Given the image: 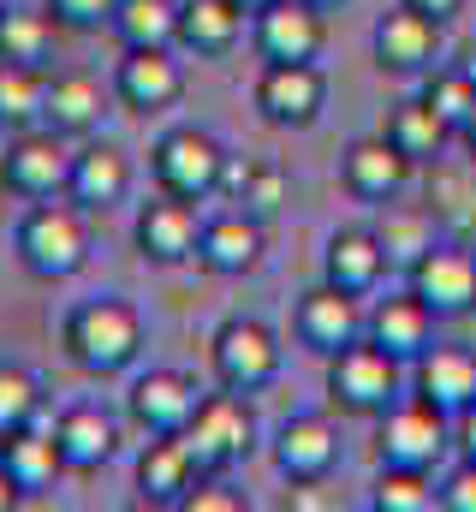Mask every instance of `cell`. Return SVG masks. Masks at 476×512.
I'll list each match as a JSON object with an SVG mask.
<instances>
[{
	"label": "cell",
	"mask_w": 476,
	"mask_h": 512,
	"mask_svg": "<svg viewBox=\"0 0 476 512\" xmlns=\"http://www.w3.org/2000/svg\"><path fill=\"white\" fill-rule=\"evenodd\" d=\"M441 18H429V12H417L411 0H399V6H387L381 18H375V30H369V54H375V66L381 72H393V78H423V72H435V60H441Z\"/></svg>",
	"instance_id": "cell-5"
},
{
	"label": "cell",
	"mask_w": 476,
	"mask_h": 512,
	"mask_svg": "<svg viewBox=\"0 0 476 512\" xmlns=\"http://www.w3.org/2000/svg\"><path fill=\"white\" fill-rule=\"evenodd\" d=\"M441 507L447 512H476V459H459V471L441 483Z\"/></svg>",
	"instance_id": "cell-40"
},
{
	"label": "cell",
	"mask_w": 476,
	"mask_h": 512,
	"mask_svg": "<svg viewBox=\"0 0 476 512\" xmlns=\"http://www.w3.org/2000/svg\"><path fill=\"white\" fill-rule=\"evenodd\" d=\"M179 507L185 512H244V495H227V489H215V483H197Z\"/></svg>",
	"instance_id": "cell-41"
},
{
	"label": "cell",
	"mask_w": 476,
	"mask_h": 512,
	"mask_svg": "<svg viewBox=\"0 0 476 512\" xmlns=\"http://www.w3.org/2000/svg\"><path fill=\"white\" fill-rule=\"evenodd\" d=\"M221 167H227V149L197 126H179L155 143V185L167 197H185V203H203L221 191Z\"/></svg>",
	"instance_id": "cell-8"
},
{
	"label": "cell",
	"mask_w": 476,
	"mask_h": 512,
	"mask_svg": "<svg viewBox=\"0 0 476 512\" xmlns=\"http://www.w3.org/2000/svg\"><path fill=\"white\" fill-rule=\"evenodd\" d=\"M6 6H12V0H0V12H6Z\"/></svg>",
	"instance_id": "cell-51"
},
{
	"label": "cell",
	"mask_w": 476,
	"mask_h": 512,
	"mask_svg": "<svg viewBox=\"0 0 476 512\" xmlns=\"http://www.w3.org/2000/svg\"><path fill=\"white\" fill-rule=\"evenodd\" d=\"M0 471L12 477V489L18 495H42V489H54V477L66 471L60 465V447H54V429H12L6 441H0Z\"/></svg>",
	"instance_id": "cell-28"
},
{
	"label": "cell",
	"mask_w": 476,
	"mask_h": 512,
	"mask_svg": "<svg viewBox=\"0 0 476 512\" xmlns=\"http://www.w3.org/2000/svg\"><path fill=\"white\" fill-rule=\"evenodd\" d=\"M209 358H215V382L233 387V393H256V387H268L280 376V340H274V328L250 322V316L221 322Z\"/></svg>",
	"instance_id": "cell-9"
},
{
	"label": "cell",
	"mask_w": 476,
	"mask_h": 512,
	"mask_svg": "<svg viewBox=\"0 0 476 512\" xmlns=\"http://www.w3.org/2000/svg\"><path fill=\"white\" fill-rule=\"evenodd\" d=\"M423 102L453 126V137L465 131V120L476 114V84L459 72V66H435V72H423Z\"/></svg>",
	"instance_id": "cell-36"
},
{
	"label": "cell",
	"mask_w": 476,
	"mask_h": 512,
	"mask_svg": "<svg viewBox=\"0 0 476 512\" xmlns=\"http://www.w3.org/2000/svg\"><path fill=\"white\" fill-rule=\"evenodd\" d=\"M459 72L476 84V42H465V54H459Z\"/></svg>",
	"instance_id": "cell-45"
},
{
	"label": "cell",
	"mask_w": 476,
	"mask_h": 512,
	"mask_svg": "<svg viewBox=\"0 0 476 512\" xmlns=\"http://www.w3.org/2000/svg\"><path fill=\"white\" fill-rule=\"evenodd\" d=\"M12 245H18V262H24L36 280H72V274L90 262L84 209H78V203H48V197H42V203L18 221Z\"/></svg>",
	"instance_id": "cell-2"
},
{
	"label": "cell",
	"mask_w": 476,
	"mask_h": 512,
	"mask_svg": "<svg viewBox=\"0 0 476 512\" xmlns=\"http://www.w3.org/2000/svg\"><path fill=\"white\" fill-rule=\"evenodd\" d=\"M411 292L435 310V316H465L476 310V251L465 239H435L429 251L411 262Z\"/></svg>",
	"instance_id": "cell-10"
},
{
	"label": "cell",
	"mask_w": 476,
	"mask_h": 512,
	"mask_svg": "<svg viewBox=\"0 0 476 512\" xmlns=\"http://www.w3.org/2000/svg\"><path fill=\"white\" fill-rule=\"evenodd\" d=\"M459 143L471 149V161H476V114H471V120H465V131H459Z\"/></svg>",
	"instance_id": "cell-47"
},
{
	"label": "cell",
	"mask_w": 476,
	"mask_h": 512,
	"mask_svg": "<svg viewBox=\"0 0 476 512\" xmlns=\"http://www.w3.org/2000/svg\"><path fill=\"white\" fill-rule=\"evenodd\" d=\"M435 310L405 286V292H387L375 310H369V340L381 346V352H393L399 364H417L429 346H435Z\"/></svg>",
	"instance_id": "cell-18"
},
{
	"label": "cell",
	"mask_w": 476,
	"mask_h": 512,
	"mask_svg": "<svg viewBox=\"0 0 476 512\" xmlns=\"http://www.w3.org/2000/svg\"><path fill=\"white\" fill-rule=\"evenodd\" d=\"M238 6H244V12H250V18H256V12H268V6H274V0H238Z\"/></svg>",
	"instance_id": "cell-48"
},
{
	"label": "cell",
	"mask_w": 476,
	"mask_h": 512,
	"mask_svg": "<svg viewBox=\"0 0 476 512\" xmlns=\"http://www.w3.org/2000/svg\"><path fill=\"white\" fill-rule=\"evenodd\" d=\"M286 197H292V185H286V173L274 167V161H250V173H244V185L233 191V209L244 215H256L262 227L286 209Z\"/></svg>",
	"instance_id": "cell-37"
},
{
	"label": "cell",
	"mask_w": 476,
	"mask_h": 512,
	"mask_svg": "<svg viewBox=\"0 0 476 512\" xmlns=\"http://www.w3.org/2000/svg\"><path fill=\"white\" fill-rule=\"evenodd\" d=\"M36 411H42V387H36V376L0 370V441H6L12 429H30Z\"/></svg>",
	"instance_id": "cell-38"
},
{
	"label": "cell",
	"mask_w": 476,
	"mask_h": 512,
	"mask_svg": "<svg viewBox=\"0 0 476 512\" xmlns=\"http://www.w3.org/2000/svg\"><path fill=\"white\" fill-rule=\"evenodd\" d=\"M328 399L346 417H381L399 399V358L381 352L369 334H357L352 346L328 352Z\"/></svg>",
	"instance_id": "cell-3"
},
{
	"label": "cell",
	"mask_w": 476,
	"mask_h": 512,
	"mask_svg": "<svg viewBox=\"0 0 476 512\" xmlns=\"http://www.w3.org/2000/svg\"><path fill=\"white\" fill-rule=\"evenodd\" d=\"M465 203H471V173H465V167H441V161H435L429 209H435V221H441L453 239H465V245H471V239H476V209H465Z\"/></svg>",
	"instance_id": "cell-34"
},
{
	"label": "cell",
	"mask_w": 476,
	"mask_h": 512,
	"mask_svg": "<svg viewBox=\"0 0 476 512\" xmlns=\"http://www.w3.org/2000/svg\"><path fill=\"white\" fill-rule=\"evenodd\" d=\"M197 483H203V465L191 459L185 435H149V447L137 453V489H143V501L179 507Z\"/></svg>",
	"instance_id": "cell-20"
},
{
	"label": "cell",
	"mask_w": 476,
	"mask_h": 512,
	"mask_svg": "<svg viewBox=\"0 0 476 512\" xmlns=\"http://www.w3.org/2000/svg\"><path fill=\"white\" fill-rule=\"evenodd\" d=\"M387 268H393V262L381 251L375 227H340V233L328 239V256H322V280H334V286L352 292V298H369Z\"/></svg>",
	"instance_id": "cell-23"
},
{
	"label": "cell",
	"mask_w": 476,
	"mask_h": 512,
	"mask_svg": "<svg viewBox=\"0 0 476 512\" xmlns=\"http://www.w3.org/2000/svg\"><path fill=\"white\" fill-rule=\"evenodd\" d=\"M0 221H6V179H0Z\"/></svg>",
	"instance_id": "cell-49"
},
{
	"label": "cell",
	"mask_w": 476,
	"mask_h": 512,
	"mask_svg": "<svg viewBox=\"0 0 476 512\" xmlns=\"http://www.w3.org/2000/svg\"><path fill=\"white\" fill-rule=\"evenodd\" d=\"M114 30L125 48H179V0H119Z\"/></svg>",
	"instance_id": "cell-31"
},
{
	"label": "cell",
	"mask_w": 476,
	"mask_h": 512,
	"mask_svg": "<svg viewBox=\"0 0 476 512\" xmlns=\"http://www.w3.org/2000/svg\"><path fill=\"white\" fill-rule=\"evenodd\" d=\"M453 453H459V459H476V405L453 417Z\"/></svg>",
	"instance_id": "cell-42"
},
{
	"label": "cell",
	"mask_w": 476,
	"mask_h": 512,
	"mask_svg": "<svg viewBox=\"0 0 476 512\" xmlns=\"http://www.w3.org/2000/svg\"><path fill=\"white\" fill-rule=\"evenodd\" d=\"M125 191H131V161H125V149H114V143H84V149H72L66 197H72L78 209H114V203H125Z\"/></svg>",
	"instance_id": "cell-22"
},
{
	"label": "cell",
	"mask_w": 476,
	"mask_h": 512,
	"mask_svg": "<svg viewBox=\"0 0 476 512\" xmlns=\"http://www.w3.org/2000/svg\"><path fill=\"white\" fill-rule=\"evenodd\" d=\"M185 447H191V459H197L203 471H227V465H238V459L256 447V417H250L244 393H233V387L203 393L197 417L185 423Z\"/></svg>",
	"instance_id": "cell-6"
},
{
	"label": "cell",
	"mask_w": 476,
	"mask_h": 512,
	"mask_svg": "<svg viewBox=\"0 0 476 512\" xmlns=\"http://www.w3.org/2000/svg\"><path fill=\"white\" fill-rule=\"evenodd\" d=\"M244 18L250 12L238 0H179V48L197 60H221L238 48Z\"/></svg>",
	"instance_id": "cell-25"
},
{
	"label": "cell",
	"mask_w": 476,
	"mask_h": 512,
	"mask_svg": "<svg viewBox=\"0 0 476 512\" xmlns=\"http://www.w3.org/2000/svg\"><path fill=\"white\" fill-rule=\"evenodd\" d=\"M12 501H18V489H12V477L0 471V512H12Z\"/></svg>",
	"instance_id": "cell-46"
},
{
	"label": "cell",
	"mask_w": 476,
	"mask_h": 512,
	"mask_svg": "<svg viewBox=\"0 0 476 512\" xmlns=\"http://www.w3.org/2000/svg\"><path fill=\"white\" fill-rule=\"evenodd\" d=\"M66 352L90 376H119L143 352V316L125 298H90L66 316Z\"/></svg>",
	"instance_id": "cell-1"
},
{
	"label": "cell",
	"mask_w": 476,
	"mask_h": 512,
	"mask_svg": "<svg viewBox=\"0 0 476 512\" xmlns=\"http://www.w3.org/2000/svg\"><path fill=\"white\" fill-rule=\"evenodd\" d=\"M125 405H131V423L143 435H185V423L197 417L203 393H197V382L185 370H149V376L131 382Z\"/></svg>",
	"instance_id": "cell-12"
},
{
	"label": "cell",
	"mask_w": 476,
	"mask_h": 512,
	"mask_svg": "<svg viewBox=\"0 0 476 512\" xmlns=\"http://www.w3.org/2000/svg\"><path fill=\"white\" fill-rule=\"evenodd\" d=\"M42 102H48V78H42V66L0 60V126L30 131L36 120H42Z\"/></svg>",
	"instance_id": "cell-33"
},
{
	"label": "cell",
	"mask_w": 476,
	"mask_h": 512,
	"mask_svg": "<svg viewBox=\"0 0 476 512\" xmlns=\"http://www.w3.org/2000/svg\"><path fill=\"white\" fill-rule=\"evenodd\" d=\"M411 6H417V12H429V18H441V24L465 12V0H411Z\"/></svg>",
	"instance_id": "cell-44"
},
{
	"label": "cell",
	"mask_w": 476,
	"mask_h": 512,
	"mask_svg": "<svg viewBox=\"0 0 476 512\" xmlns=\"http://www.w3.org/2000/svg\"><path fill=\"white\" fill-rule=\"evenodd\" d=\"M375 453H381V465L435 471V465L453 453V417L435 411L429 399H393V405L375 417Z\"/></svg>",
	"instance_id": "cell-4"
},
{
	"label": "cell",
	"mask_w": 476,
	"mask_h": 512,
	"mask_svg": "<svg viewBox=\"0 0 476 512\" xmlns=\"http://www.w3.org/2000/svg\"><path fill=\"white\" fill-rule=\"evenodd\" d=\"M197 262H203L209 274H250V268L262 262V221L244 215V209H227V215L203 221Z\"/></svg>",
	"instance_id": "cell-26"
},
{
	"label": "cell",
	"mask_w": 476,
	"mask_h": 512,
	"mask_svg": "<svg viewBox=\"0 0 476 512\" xmlns=\"http://www.w3.org/2000/svg\"><path fill=\"white\" fill-rule=\"evenodd\" d=\"M197 239H203V221H197V203H185V197H155V203H143L137 209V251L149 256V262H161V268H173V262H191L197 256Z\"/></svg>",
	"instance_id": "cell-17"
},
{
	"label": "cell",
	"mask_w": 476,
	"mask_h": 512,
	"mask_svg": "<svg viewBox=\"0 0 476 512\" xmlns=\"http://www.w3.org/2000/svg\"><path fill=\"white\" fill-rule=\"evenodd\" d=\"M48 36H54V18L48 12H24V6H6L0 12V60L42 66L48 60Z\"/></svg>",
	"instance_id": "cell-35"
},
{
	"label": "cell",
	"mask_w": 476,
	"mask_h": 512,
	"mask_svg": "<svg viewBox=\"0 0 476 512\" xmlns=\"http://www.w3.org/2000/svg\"><path fill=\"white\" fill-rule=\"evenodd\" d=\"M114 441H119L114 417L96 411V405H66L54 417V447H60L66 471H102L114 459Z\"/></svg>",
	"instance_id": "cell-24"
},
{
	"label": "cell",
	"mask_w": 476,
	"mask_h": 512,
	"mask_svg": "<svg viewBox=\"0 0 476 512\" xmlns=\"http://www.w3.org/2000/svg\"><path fill=\"white\" fill-rule=\"evenodd\" d=\"M381 137H387L411 167H435V161L447 155V143H453V126L417 96V102H399V108L381 120Z\"/></svg>",
	"instance_id": "cell-27"
},
{
	"label": "cell",
	"mask_w": 476,
	"mask_h": 512,
	"mask_svg": "<svg viewBox=\"0 0 476 512\" xmlns=\"http://www.w3.org/2000/svg\"><path fill=\"white\" fill-rule=\"evenodd\" d=\"M369 507L375 512H435L441 507L435 471H417V465H381V471H375V489H369Z\"/></svg>",
	"instance_id": "cell-32"
},
{
	"label": "cell",
	"mask_w": 476,
	"mask_h": 512,
	"mask_svg": "<svg viewBox=\"0 0 476 512\" xmlns=\"http://www.w3.org/2000/svg\"><path fill=\"white\" fill-rule=\"evenodd\" d=\"M286 507H298V512H328V507H334V495H316V483H292Z\"/></svg>",
	"instance_id": "cell-43"
},
{
	"label": "cell",
	"mask_w": 476,
	"mask_h": 512,
	"mask_svg": "<svg viewBox=\"0 0 476 512\" xmlns=\"http://www.w3.org/2000/svg\"><path fill=\"white\" fill-rule=\"evenodd\" d=\"M0 179L6 191L42 203V197H60L66 179H72V149L60 131H18L6 143V161H0Z\"/></svg>",
	"instance_id": "cell-11"
},
{
	"label": "cell",
	"mask_w": 476,
	"mask_h": 512,
	"mask_svg": "<svg viewBox=\"0 0 476 512\" xmlns=\"http://www.w3.org/2000/svg\"><path fill=\"white\" fill-rule=\"evenodd\" d=\"M114 90L125 108L137 114H155V108H173L185 96V60L173 48H125L114 72Z\"/></svg>",
	"instance_id": "cell-16"
},
{
	"label": "cell",
	"mask_w": 476,
	"mask_h": 512,
	"mask_svg": "<svg viewBox=\"0 0 476 512\" xmlns=\"http://www.w3.org/2000/svg\"><path fill=\"white\" fill-rule=\"evenodd\" d=\"M292 328H298V340L310 346V352H340V346H352L357 334L369 328V316H363V304H357L352 292H340L334 280H322V286H310L304 298H298V310H292Z\"/></svg>",
	"instance_id": "cell-14"
},
{
	"label": "cell",
	"mask_w": 476,
	"mask_h": 512,
	"mask_svg": "<svg viewBox=\"0 0 476 512\" xmlns=\"http://www.w3.org/2000/svg\"><path fill=\"white\" fill-rule=\"evenodd\" d=\"M328 108V78L316 60H268L256 78V114L280 131H304Z\"/></svg>",
	"instance_id": "cell-7"
},
{
	"label": "cell",
	"mask_w": 476,
	"mask_h": 512,
	"mask_svg": "<svg viewBox=\"0 0 476 512\" xmlns=\"http://www.w3.org/2000/svg\"><path fill=\"white\" fill-rule=\"evenodd\" d=\"M114 6L119 0H48L54 24H66V30H102V24H114Z\"/></svg>",
	"instance_id": "cell-39"
},
{
	"label": "cell",
	"mask_w": 476,
	"mask_h": 512,
	"mask_svg": "<svg viewBox=\"0 0 476 512\" xmlns=\"http://www.w3.org/2000/svg\"><path fill=\"white\" fill-rule=\"evenodd\" d=\"M250 42H256L262 60H322V48H328L322 6H310V0H274L268 12H256Z\"/></svg>",
	"instance_id": "cell-13"
},
{
	"label": "cell",
	"mask_w": 476,
	"mask_h": 512,
	"mask_svg": "<svg viewBox=\"0 0 476 512\" xmlns=\"http://www.w3.org/2000/svg\"><path fill=\"white\" fill-rule=\"evenodd\" d=\"M102 108H108V96H102V84L90 72H60V78H48L42 126L60 131V137H84V131L102 126Z\"/></svg>",
	"instance_id": "cell-29"
},
{
	"label": "cell",
	"mask_w": 476,
	"mask_h": 512,
	"mask_svg": "<svg viewBox=\"0 0 476 512\" xmlns=\"http://www.w3.org/2000/svg\"><path fill=\"white\" fill-rule=\"evenodd\" d=\"M340 429L328 417H292L280 435H274V471L286 483H328L340 471Z\"/></svg>",
	"instance_id": "cell-15"
},
{
	"label": "cell",
	"mask_w": 476,
	"mask_h": 512,
	"mask_svg": "<svg viewBox=\"0 0 476 512\" xmlns=\"http://www.w3.org/2000/svg\"><path fill=\"white\" fill-rule=\"evenodd\" d=\"M310 6H322V12H328V6H340V0H310Z\"/></svg>",
	"instance_id": "cell-50"
},
{
	"label": "cell",
	"mask_w": 476,
	"mask_h": 512,
	"mask_svg": "<svg viewBox=\"0 0 476 512\" xmlns=\"http://www.w3.org/2000/svg\"><path fill=\"white\" fill-rule=\"evenodd\" d=\"M435 209L429 203H381V221H375V239H381V251L393 268H405L411 274V262L435 245Z\"/></svg>",
	"instance_id": "cell-30"
},
{
	"label": "cell",
	"mask_w": 476,
	"mask_h": 512,
	"mask_svg": "<svg viewBox=\"0 0 476 512\" xmlns=\"http://www.w3.org/2000/svg\"><path fill=\"white\" fill-rule=\"evenodd\" d=\"M411 387H417V399H429L435 411H447V417H459V411H471L476 405V352L471 346H429L417 364H411Z\"/></svg>",
	"instance_id": "cell-19"
},
{
	"label": "cell",
	"mask_w": 476,
	"mask_h": 512,
	"mask_svg": "<svg viewBox=\"0 0 476 512\" xmlns=\"http://www.w3.org/2000/svg\"><path fill=\"white\" fill-rule=\"evenodd\" d=\"M340 179H346V191L363 197V203H393L405 191V179H411V161L375 131V137H357L352 149L340 155Z\"/></svg>",
	"instance_id": "cell-21"
}]
</instances>
